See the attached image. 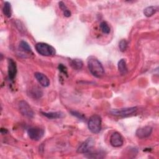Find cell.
I'll use <instances>...</instances> for the list:
<instances>
[{
  "label": "cell",
  "mask_w": 159,
  "mask_h": 159,
  "mask_svg": "<svg viewBox=\"0 0 159 159\" xmlns=\"http://www.w3.org/2000/svg\"><path fill=\"white\" fill-rule=\"evenodd\" d=\"M88 66L91 73L97 78L101 77L104 73V70L101 63L95 57H90L88 60Z\"/></svg>",
  "instance_id": "6da1fadb"
},
{
  "label": "cell",
  "mask_w": 159,
  "mask_h": 159,
  "mask_svg": "<svg viewBox=\"0 0 159 159\" xmlns=\"http://www.w3.org/2000/svg\"><path fill=\"white\" fill-rule=\"evenodd\" d=\"M35 50L40 55L45 57L53 56L55 55V49L50 45L43 43L39 42L35 45Z\"/></svg>",
  "instance_id": "7a4b0ae2"
},
{
  "label": "cell",
  "mask_w": 159,
  "mask_h": 159,
  "mask_svg": "<svg viewBox=\"0 0 159 159\" xmlns=\"http://www.w3.org/2000/svg\"><path fill=\"white\" fill-rule=\"evenodd\" d=\"M88 127L89 130L94 134H98L101 129V118L99 116L94 114L88 120Z\"/></svg>",
  "instance_id": "3957f363"
},
{
  "label": "cell",
  "mask_w": 159,
  "mask_h": 159,
  "mask_svg": "<svg viewBox=\"0 0 159 159\" xmlns=\"http://www.w3.org/2000/svg\"><path fill=\"white\" fill-rule=\"evenodd\" d=\"M137 110V108L136 107H125V108H122V109H112V111H110V112L114 116L126 117L135 113Z\"/></svg>",
  "instance_id": "277c9868"
},
{
  "label": "cell",
  "mask_w": 159,
  "mask_h": 159,
  "mask_svg": "<svg viewBox=\"0 0 159 159\" xmlns=\"http://www.w3.org/2000/svg\"><path fill=\"white\" fill-rule=\"evenodd\" d=\"M29 137L33 140H39L44 135V129L39 127H32L27 130Z\"/></svg>",
  "instance_id": "5b68a950"
},
{
  "label": "cell",
  "mask_w": 159,
  "mask_h": 159,
  "mask_svg": "<svg viewBox=\"0 0 159 159\" xmlns=\"http://www.w3.org/2000/svg\"><path fill=\"white\" fill-rule=\"evenodd\" d=\"M94 145V140L91 137L88 138L78 147L77 152L80 153H87L93 148Z\"/></svg>",
  "instance_id": "8992f818"
},
{
  "label": "cell",
  "mask_w": 159,
  "mask_h": 159,
  "mask_svg": "<svg viewBox=\"0 0 159 159\" xmlns=\"http://www.w3.org/2000/svg\"><path fill=\"white\" fill-rule=\"evenodd\" d=\"M19 109L20 112L24 116L32 118L34 117V112L29 105V104L25 101H20L19 103Z\"/></svg>",
  "instance_id": "52a82bcc"
},
{
  "label": "cell",
  "mask_w": 159,
  "mask_h": 159,
  "mask_svg": "<svg viewBox=\"0 0 159 159\" xmlns=\"http://www.w3.org/2000/svg\"><path fill=\"white\" fill-rule=\"evenodd\" d=\"M110 144L114 147H119L123 145L124 140L120 133L115 132L112 133L109 139Z\"/></svg>",
  "instance_id": "ba28073f"
},
{
  "label": "cell",
  "mask_w": 159,
  "mask_h": 159,
  "mask_svg": "<svg viewBox=\"0 0 159 159\" xmlns=\"http://www.w3.org/2000/svg\"><path fill=\"white\" fill-rule=\"evenodd\" d=\"M152 132V128L150 126H145L138 129L135 132L136 136L139 139H145L149 137Z\"/></svg>",
  "instance_id": "9c48e42d"
},
{
  "label": "cell",
  "mask_w": 159,
  "mask_h": 159,
  "mask_svg": "<svg viewBox=\"0 0 159 159\" xmlns=\"http://www.w3.org/2000/svg\"><path fill=\"white\" fill-rule=\"evenodd\" d=\"M8 76L10 80H13L17 73V66L16 62L11 58L8 59V67H7Z\"/></svg>",
  "instance_id": "30bf717a"
},
{
  "label": "cell",
  "mask_w": 159,
  "mask_h": 159,
  "mask_svg": "<svg viewBox=\"0 0 159 159\" xmlns=\"http://www.w3.org/2000/svg\"><path fill=\"white\" fill-rule=\"evenodd\" d=\"M35 78L38 81V82L43 86L47 87L50 84V80L47 78V76H45L44 74L40 73V72H36L34 74Z\"/></svg>",
  "instance_id": "8fae6325"
},
{
  "label": "cell",
  "mask_w": 159,
  "mask_h": 159,
  "mask_svg": "<svg viewBox=\"0 0 159 159\" xmlns=\"http://www.w3.org/2000/svg\"><path fill=\"white\" fill-rule=\"evenodd\" d=\"M42 114L50 119H58L61 118L64 116L63 113L61 112H42Z\"/></svg>",
  "instance_id": "7c38bea8"
},
{
  "label": "cell",
  "mask_w": 159,
  "mask_h": 159,
  "mask_svg": "<svg viewBox=\"0 0 159 159\" xmlns=\"http://www.w3.org/2000/svg\"><path fill=\"white\" fill-rule=\"evenodd\" d=\"M117 66H118L119 71L121 75H124L127 73V65H126V61L124 59H120L119 61Z\"/></svg>",
  "instance_id": "4fadbf2b"
},
{
  "label": "cell",
  "mask_w": 159,
  "mask_h": 159,
  "mask_svg": "<svg viewBox=\"0 0 159 159\" xmlns=\"http://www.w3.org/2000/svg\"><path fill=\"white\" fill-rule=\"evenodd\" d=\"M158 11V6H148L143 10V14L146 17H151Z\"/></svg>",
  "instance_id": "5bb4252c"
},
{
  "label": "cell",
  "mask_w": 159,
  "mask_h": 159,
  "mask_svg": "<svg viewBox=\"0 0 159 159\" xmlns=\"http://www.w3.org/2000/svg\"><path fill=\"white\" fill-rule=\"evenodd\" d=\"M19 48H20V49L21 50H22L24 52L33 54L32 49H31L30 45H29V43L27 42H25L24 40H22V41L20 42Z\"/></svg>",
  "instance_id": "9a60e30c"
},
{
  "label": "cell",
  "mask_w": 159,
  "mask_h": 159,
  "mask_svg": "<svg viewBox=\"0 0 159 159\" xmlns=\"http://www.w3.org/2000/svg\"><path fill=\"white\" fill-rule=\"evenodd\" d=\"M2 11H3L4 14L7 17H10L11 16V14H12L11 6V4L9 2L6 1L4 3V6H3V7H2Z\"/></svg>",
  "instance_id": "2e32d148"
},
{
  "label": "cell",
  "mask_w": 159,
  "mask_h": 159,
  "mask_svg": "<svg viewBox=\"0 0 159 159\" xmlns=\"http://www.w3.org/2000/svg\"><path fill=\"white\" fill-rule=\"evenodd\" d=\"M71 67L76 70H80L83 66V61L80 59H73L71 61Z\"/></svg>",
  "instance_id": "e0dca14e"
},
{
  "label": "cell",
  "mask_w": 159,
  "mask_h": 159,
  "mask_svg": "<svg viewBox=\"0 0 159 159\" xmlns=\"http://www.w3.org/2000/svg\"><path fill=\"white\" fill-rule=\"evenodd\" d=\"M58 4H59L60 8V9H61V11H63V14H64V16H65V17H68L71 16V12H70V11L67 8V7L65 6V4H64L63 2L60 1V2H59Z\"/></svg>",
  "instance_id": "ac0fdd59"
},
{
  "label": "cell",
  "mask_w": 159,
  "mask_h": 159,
  "mask_svg": "<svg viewBox=\"0 0 159 159\" xmlns=\"http://www.w3.org/2000/svg\"><path fill=\"white\" fill-rule=\"evenodd\" d=\"M100 29L101 30H102V32L104 33V34H108L109 32H110V27L109 26V25L107 24V23L105 21H102L101 22L100 25Z\"/></svg>",
  "instance_id": "d6986e66"
},
{
  "label": "cell",
  "mask_w": 159,
  "mask_h": 159,
  "mask_svg": "<svg viewBox=\"0 0 159 159\" xmlns=\"http://www.w3.org/2000/svg\"><path fill=\"white\" fill-rule=\"evenodd\" d=\"M119 47L121 52H124L127 47V42L124 39L121 40L119 43Z\"/></svg>",
  "instance_id": "ffe728a7"
},
{
  "label": "cell",
  "mask_w": 159,
  "mask_h": 159,
  "mask_svg": "<svg viewBox=\"0 0 159 159\" xmlns=\"http://www.w3.org/2000/svg\"><path fill=\"white\" fill-rule=\"evenodd\" d=\"M58 68H59V70L65 74H66V68L65 66H63L62 64H60L59 66H58Z\"/></svg>",
  "instance_id": "44dd1931"
},
{
  "label": "cell",
  "mask_w": 159,
  "mask_h": 159,
  "mask_svg": "<svg viewBox=\"0 0 159 159\" xmlns=\"http://www.w3.org/2000/svg\"><path fill=\"white\" fill-rule=\"evenodd\" d=\"M71 114H72V115L75 116L76 117H77L78 118H79V119H83V115H82V114H80V113H78V112H76V111H71Z\"/></svg>",
  "instance_id": "7402d4cb"
}]
</instances>
